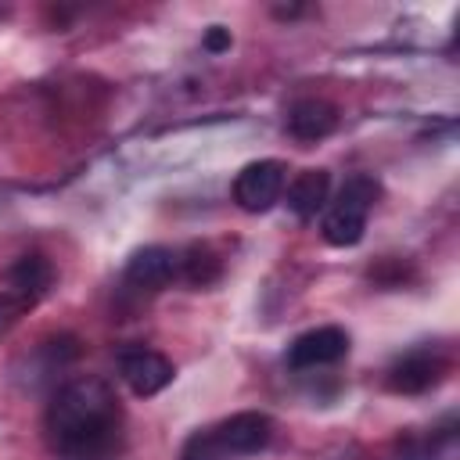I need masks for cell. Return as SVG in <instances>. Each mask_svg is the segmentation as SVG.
<instances>
[{
  "mask_svg": "<svg viewBox=\"0 0 460 460\" xmlns=\"http://www.w3.org/2000/svg\"><path fill=\"white\" fill-rule=\"evenodd\" d=\"M47 438L61 460H111L122 446V406L104 377L65 381L47 406Z\"/></svg>",
  "mask_w": 460,
  "mask_h": 460,
  "instance_id": "cell-1",
  "label": "cell"
},
{
  "mask_svg": "<svg viewBox=\"0 0 460 460\" xmlns=\"http://www.w3.org/2000/svg\"><path fill=\"white\" fill-rule=\"evenodd\" d=\"M377 194H381V183H377L370 172H352V176L341 183L338 198H334V201L327 205V212H323V223H320L323 241L334 244V248H352V244H359V241H363V230H367V216H370Z\"/></svg>",
  "mask_w": 460,
  "mask_h": 460,
  "instance_id": "cell-2",
  "label": "cell"
},
{
  "mask_svg": "<svg viewBox=\"0 0 460 460\" xmlns=\"http://www.w3.org/2000/svg\"><path fill=\"white\" fill-rule=\"evenodd\" d=\"M284 183H288V169L284 162L277 158H262V162H252L237 172L234 180V201L244 208V212H266L280 201L284 194Z\"/></svg>",
  "mask_w": 460,
  "mask_h": 460,
  "instance_id": "cell-3",
  "label": "cell"
},
{
  "mask_svg": "<svg viewBox=\"0 0 460 460\" xmlns=\"http://www.w3.org/2000/svg\"><path fill=\"white\" fill-rule=\"evenodd\" d=\"M345 352H349V334L341 327H313L288 345V367L291 370H316V367L338 363Z\"/></svg>",
  "mask_w": 460,
  "mask_h": 460,
  "instance_id": "cell-4",
  "label": "cell"
},
{
  "mask_svg": "<svg viewBox=\"0 0 460 460\" xmlns=\"http://www.w3.org/2000/svg\"><path fill=\"white\" fill-rule=\"evenodd\" d=\"M119 377L129 385L133 395H155L172 381V363L155 349H122L119 352Z\"/></svg>",
  "mask_w": 460,
  "mask_h": 460,
  "instance_id": "cell-5",
  "label": "cell"
},
{
  "mask_svg": "<svg viewBox=\"0 0 460 460\" xmlns=\"http://www.w3.org/2000/svg\"><path fill=\"white\" fill-rule=\"evenodd\" d=\"M446 377V359L428 352V349H417V352H406L399 356L388 374H385V385L399 395H417V392H428L435 388L438 381Z\"/></svg>",
  "mask_w": 460,
  "mask_h": 460,
  "instance_id": "cell-6",
  "label": "cell"
},
{
  "mask_svg": "<svg viewBox=\"0 0 460 460\" xmlns=\"http://www.w3.org/2000/svg\"><path fill=\"white\" fill-rule=\"evenodd\" d=\"M212 428H216L223 449H226L234 460L266 449L270 438H273V420H270L266 413H259V410H241V413H234V417H226V420H219V424H212Z\"/></svg>",
  "mask_w": 460,
  "mask_h": 460,
  "instance_id": "cell-7",
  "label": "cell"
},
{
  "mask_svg": "<svg viewBox=\"0 0 460 460\" xmlns=\"http://www.w3.org/2000/svg\"><path fill=\"white\" fill-rule=\"evenodd\" d=\"M176 273H180V255L165 244L137 248L126 262V284H133L140 291H162L172 284Z\"/></svg>",
  "mask_w": 460,
  "mask_h": 460,
  "instance_id": "cell-8",
  "label": "cell"
},
{
  "mask_svg": "<svg viewBox=\"0 0 460 460\" xmlns=\"http://www.w3.org/2000/svg\"><path fill=\"white\" fill-rule=\"evenodd\" d=\"M288 133L295 137V140H305V144H313V140H323L327 133H334V126H338V108L331 104V101H320V97H302V101H295L291 108H288Z\"/></svg>",
  "mask_w": 460,
  "mask_h": 460,
  "instance_id": "cell-9",
  "label": "cell"
},
{
  "mask_svg": "<svg viewBox=\"0 0 460 460\" xmlns=\"http://www.w3.org/2000/svg\"><path fill=\"white\" fill-rule=\"evenodd\" d=\"M7 295H14L18 302H25L29 309L50 291L54 284V266L43 255H22L11 270H7Z\"/></svg>",
  "mask_w": 460,
  "mask_h": 460,
  "instance_id": "cell-10",
  "label": "cell"
},
{
  "mask_svg": "<svg viewBox=\"0 0 460 460\" xmlns=\"http://www.w3.org/2000/svg\"><path fill=\"white\" fill-rule=\"evenodd\" d=\"M327 194H331V172L327 169H302L288 187V208L298 219H313L316 212L327 208Z\"/></svg>",
  "mask_w": 460,
  "mask_h": 460,
  "instance_id": "cell-11",
  "label": "cell"
},
{
  "mask_svg": "<svg viewBox=\"0 0 460 460\" xmlns=\"http://www.w3.org/2000/svg\"><path fill=\"white\" fill-rule=\"evenodd\" d=\"M180 270H183V277L194 284V288H208L216 277H219V259L212 255V248H205V244H190L187 248V255L180 259Z\"/></svg>",
  "mask_w": 460,
  "mask_h": 460,
  "instance_id": "cell-12",
  "label": "cell"
},
{
  "mask_svg": "<svg viewBox=\"0 0 460 460\" xmlns=\"http://www.w3.org/2000/svg\"><path fill=\"white\" fill-rule=\"evenodd\" d=\"M180 460H234V456L223 449L216 428H201V431H194V435L183 442Z\"/></svg>",
  "mask_w": 460,
  "mask_h": 460,
  "instance_id": "cell-13",
  "label": "cell"
},
{
  "mask_svg": "<svg viewBox=\"0 0 460 460\" xmlns=\"http://www.w3.org/2000/svg\"><path fill=\"white\" fill-rule=\"evenodd\" d=\"M25 309H29V305H25V302H18L14 295H7V291L0 295V338H4L18 320H22V313H25Z\"/></svg>",
  "mask_w": 460,
  "mask_h": 460,
  "instance_id": "cell-14",
  "label": "cell"
},
{
  "mask_svg": "<svg viewBox=\"0 0 460 460\" xmlns=\"http://www.w3.org/2000/svg\"><path fill=\"white\" fill-rule=\"evenodd\" d=\"M205 50H212V54H223V50H230V29H223V25H212V29L205 32Z\"/></svg>",
  "mask_w": 460,
  "mask_h": 460,
  "instance_id": "cell-15",
  "label": "cell"
},
{
  "mask_svg": "<svg viewBox=\"0 0 460 460\" xmlns=\"http://www.w3.org/2000/svg\"><path fill=\"white\" fill-rule=\"evenodd\" d=\"M341 460H363V456H341Z\"/></svg>",
  "mask_w": 460,
  "mask_h": 460,
  "instance_id": "cell-16",
  "label": "cell"
}]
</instances>
